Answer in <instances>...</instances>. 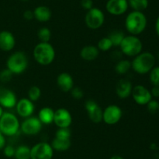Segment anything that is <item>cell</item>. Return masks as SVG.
<instances>
[{
    "instance_id": "cell-1",
    "label": "cell",
    "mask_w": 159,
    "mask_h": 159,
    "mask_svg": "<svg viewBox=\"0 0 159 159\" xmlns=\"http://www.w3.org/2000/svg\"><path fill=\"white\" fill-rule=\"evenodd\" d=\"M148 20L145 14L139 11H131L125 19V28L131 35L138 36L145 31Z\"/></svg>"
},
{
    "instance_id": "cell-2",
    "label": "cell",
    "mask_w": 159,
    "mask_h": 159,
    "mask_svg": "<svg viewBox=\"0 0 159 159\" xmlns=\"http://www.w3.org/2000/svg\"><path fill=\"white\" fill-rule=\"evenodd\" d=\"M155 62L156 59L152 52L141 51L134 57L131 62V69L138 74H147L155 66Z\"/></svg>"
},
{
    "instance_id": "cell-3",
    "label": "cell",
    "mask_w": 159,
    "mask_h": 159,
    "mask_svg": "<svg viewBox=\"0 0 159 159\" xmlns=\"http://www.w3.org/2000/svg\"><path fill=\"white\" fill-rule=\"evenodd\" d=\"M55 49L49 42H39L33 50V56L36 62L41 65H48L55 59Z\"/></svg>"
},
{
    "instance_id": "cell-4",
    "label": "cell",
    "mask_w": 159,
    "mask_h": 159,
    "mask_svg": "<svg viewBox=\"0 0 159 159\" xmlns=\"http://www.w3.org/2000/svg\"><path fill=\"white\" fill-rule=\"evenodd\" d=\"M29 65V60L23 51H15L6 60V69L12 74H21L26 71Z\"/></svg>"
},
{
    "instance_id": "cell-5",
    "label": "cell",
    "mask_w": 159,
    "mask_h": 159,
    "mask_svg": "<svg viewBox=\"0 0 159 159\" xmlns=\"http://www.w3.org/2000/svg\"><path fill=\"white\" fill-rule=\"evenodd\" d=\"M123 55L129 57H135L142 51L143 43L141 39L135 35H125L119 46Z\"/></svg>"
},
{
    "instance_id": "cell-6",
    "label": "cell",
    "mask_w": 159,
    "mask_h": 159,
    "mask_svg": "<svg viewBox=\"0 0 159 159\" xmlns=\"http://www.w3.org/2000/svg\"><path fill=\"white\" fill-rule=\"evenodd\" d=\"M20 129V123L16 115L13 113L3 112L0 118V131L4 136L12 137L17 134Z\"/></svg>"
},
{
    "instance_id": "cell-7",
    "label": "cell",
    "mask_w": 159,
    "mask_h": 159,
    "mask_svg": "<svg viewBox=\"0 0 159 159\" xmlns=\"http://www.w3.org/2000/svg\"><path fill=\"white\" fill-rule=\"evenodd\" d=\"M71 133L69 128H58L51 145L54 151H68L71 145Z\"/></svg>"
},
{
    "instance_id": "cell-8",
    "label": "cell",
    "mask_w": 159,
    "mask_h": 159,
    "mask_svg": "<svg viewBox=\"0 0 159 159\" xmlns=\"http://www.w3.org/2000/svg\"><path fill=\"white\" fill-rule=\"evenodd\" d=\"M104 22H105V14L102 9L93 7L87 11L85 17V23L89 29H99L103 25Z\"/></svg>"
},
{
    "instance_id": "cell-9",
    "label": "cell",
    "mask_w": 159,
    "mask_h": 159,
    "mask_svg": "<svg viewBox=\"0 0 159 159\" xmlns=\"http://www.w3.org/2000/svg\"><path fill=\"white\" fill-rule=\"evenodd\" d=\"M54 149L47 142H40L30 147V159H52Z\"/></svg>"
},
{
    "instance_id": "cell-10",
    "label": "cell",
    "mask_w": 159,
    "mask_h": 159,
    "mask_svg": "<svg viewBox=\"0 0 159 159\" xmlns=\"http://www.w3.org/2000/svg\"><path fill=\"white\" fill-rule=\"evenodd\" d=\"M122 116V109L116 104H110L102 111V121L110 126L119 123Z\"/></svg>"
},
{
    "instance_id": "cell-11",
    "label": "cell",
    "mask_w": 159,
    "mask_h": 159,
    "mask_svg": "<svg viewBox=\"0 0 159 159\" xmlns=\"http://www.w3.org/2000/svg\"><path fill=\"white\" fill-rule=\"evenodd\" d=\"M43 124L37 117L30 116L24 118V121L20 124V129L27 136H34L41 131Z\"/></svg>"
},
{
    "instance_id": "cell-12",
    "label": "cell",
    "mask_w": 159,
    "mask_h": 159,
    "mask_svg": "<svg viewBox=\"0 0 159 159\" xmlns=\"http://www.w3.org/2000/svg\"><path fill=\"white\" fill-rule=\"evenodd\" d=\"M131 96L134 101L139 105H146L153 98L150 90L141 84L133 87Z\"/></svg>"
},
{
    "instance_id": "cell-13",
    "label": "cell",
    "mask_w": 159,
    "mask_h": 159,
    "mask_svg": "<svg viewBox=\"0 0 159 159\" xmlns=\"http://www.w3.org/2000/svg\"><path fill=\"white\" fill-rule=\"evenodd\" d=\"M129 8L127 0H108L106 9L113 16H121L125 13Z\"/></svg>"
},
{
    "instance_id": "cell-14",
    "label": "cell",
    "mask_w": 159,
    "mask_h": 159,
    "mask_svg": "<svg viewBox=\"0 0 159 159\" xmlns=\"http://www.w3.org/2000/svg\"><path fill=\"white\" fill-rule=\"evenodd\" d=\"M72 123V116L69 111L64 108L54 111V123L58 128H69Z\"/></svg>"
},
{
    "instance_id": "cell-15",
    "label": "cell",
    "mask_w": 159,
    "mask_h": 159,
    "mask_svg": "<svg viewBox=\"0 0 159 159\" xmlns=\"http://www.w3.org/2000/svg\"><path fill=\"white\" fill-rule=\"evenodd\" d=\"M16 109L19 116L23 118L32 116L35 110L34 102L28 98H23L18 100L16 105Z\"/></svg>"
},
{
    "instance_id": "cell-16",
    "label": "cell",
    "mask_w": 159,
    "mask_h": 159,
    "mask_svg": "<svg viewBox=\"0 0 159 159\" xmlns=\"http://www.w3.org/2000/svg\"><path fill=\"white\" fill-rule=\"evenodd\" d=\"M85 108L88 112L89 119L94 123H99L102 121V109L93 100H87L85 103Z\"/></svg>"
},
{
    "instance_id": "cell-17",
    "label": "cell",
    "mask_w": 159,
    "mask_h": 159,
    "mask_svg": "<svg viewBox=\"0 0 159 159\" xmlns=\"http://www.w3.org/2000/svg\"><path fill=\"white\" fill-rule=\"evenodd\" d=\"M17 101L16 95L12 90L9 89L0 90V106L6 108H12L16 107Z\"/></svg>"
},
{
    "instance_id": "cell-18",
    "label": "cell",
    "mask_w": 159,
    "mask_h": 159,
    "mask_svg": "<svg viewBox=\"0 0 159 159\" xmlns=\"http://www.w3.org/2000/svg\"><path fill=\"white\" fill-rule=\"evenodd\" d=\"M16 38L12 32L9 31H0V50L10 51L15 48Z\"/></svg>"
},
{
    "instance_id": "cell-19",
    "label": "cell",
    "mask_w": 159,
    "mask_h": 159,
    "mask_svg": "<svg viewBox=\"0 0 159 159\" xmlns=\"http://www.w3.org/2000/svg\"><path fill=\"white\" fill-rule=\"evenodd\" d=\"M133 85L126 78L120 79L116 84V94L120 99H126L131 95Z\"/></svg>"
},
{
    "instance_id": "cell-20",
    "label": "cell",
    "mask_w": 159,
    "mask_h": 159,
    "mask_svg": "<svg viewBox=\"0 0 159 159\" xmlns=\"http://www.w3.org/2000/svg\"><path fill=\"white\" fill-rule=\"evenodd\" d=\"M57 84L63 92H70L74 87V80L70 73L63 72L57 76Z\"/></svg>"
},
{
    "instance_id": "cell-21",
    "label": "cell",
    "mask_w": 159,
    "mask_h": 159,
    "mask_svg": "<svg viewBox=\"0 0 159 159\" xmlns=\"http://www.w3.org/2000/svg\"><path fill=\"white\" fill-rule=\"evenodd\" d=\"M99 55V50L95 45H85L81 49L80 56L83 60L87 62L94 61Z\"/></svg>"
},
{
    "instance_id": "cell-22",
    "label": "cell",
    "mask_w": 159,
    "mask_h": 159,
    "mask_svg": "<svg viewBox=\"0 0 159 159\" xmlns=\"http://www.w3.org/2000/svg\"><path fill=\"white\" fill-rule=\"evenodd\" d=\"M33 11H34V19L41 23L49 21L52 16L51 10L46 6H38Z\"/></svg>"
},
{
    "instance_id": "cell-23",
    "label": "cell",
    "mask_w": 159,
    "mask_h": 159,
    "mask_svg": "<svg viewBox=\"0 0 159 159\" xmlns=\"http://www.w3.org/2000/svg\"><path fill=\"white\" fill-rule=\"evenodd\" d=\"M54 109L50 107H43L39 111L37 118L40 119L43 125H50L54 123Z\"/></svg>"
},
{
    "instance_id": "cell-24",
    "label": "cell",
    "mask_w": 159,
    "mask_h": 159,
    "mask_svg": "<svg viewBox=\"0 0 159 159\" xmlns=\"http://www.w3.org/2000/svg\"><path fill=\"white\" fill-rule=\"evenodd\" d=\"M131 69V62L127 59H120L115 65V71L120 75H124Z\"/></svg>"
},
{
    "instance_id": "cell-25",
    "label": "cell",
    "mask_w": 159,
    "mask_h": 159,
    "mask_svg": "<svg viewBox=\"0 0 159 159\" xmlns=\"http://www.w3.org/2000/svg\"><path fill=\"white\" fill-rule=\"evenodd\" d=\"M16 159H30V147L26 145H20L16 148Z\"/></svg>"
},
{
    "instance_id": "cell-26",
    "label": "cell",
    "mask_w": 159,
    "mask_h": 159,
    "mask_svg": "<svg viewBox=\"0 0 159 159\" xmlns=\"http://www.w3.org/2000/svg\"><path fill=\"white\" fill-rule=\"evenodd\" d=\"M128 5L134 11L143 12L148 7V0H127Z\"/></svg>"
},
{
    "instance_id": "cell-27",
    "label": "cell",
    "mask_w": 159,
    "mask_h": 159,
    "mask_svg": "<svg viewBox=\"0 0 159 159\" xmlns=\"http://www.w3.org/2000/svg\"><path fill=\"white\" fill-rule=\"evenodd\" d=\"M107 37L110 39L113 47H119L124 37H125V34H124L123 31H119V30H114V31H111Z\"/></svg>"
},
{
    "instance_id": "cell-28",
    "label": "cell",
    "mask_w": 159,
    "mask_h": 159,
    "mask_svg": "<svg viewBox=\"0 0 159 159\" xmlns=\"http://www.w3.org/2000/svg\"><path fill=\"white\" fill-rule=\"evenodd\" d=\"M41 90L38 86L34 85L32 87H30L29 90H28V98L33 102L34 101H38L41 97Z\"/></svg>"
},
{
    "instance_id": "cell-29",
    "label": "cell",
    "mask_w": 159,
    "mask_h": 159,
    "mask_svg": "<svg viewBox=\"0 0 159 159\" xmlns=\"http://www.w3.org/2000/svg\"><path fill=\"white\" fill-rule=\"evenodd\" d=\"M37 36L40 42H49L51 37V31L48 27L43 26L39 29Z\"/></svg>"
},
{
    "instance_id": "cell-30",
    "label": "cell",
    "mask_w": 159,
    "mask_h": 159,
    "mask_svg": "<svg viewBox=\"0 0 159 159\" xmlns=\"http://www.w3.org/2000/svg\"><path fill=\"white\" fill-rule=\"evenodd\" d=\"M98 49L99 51H108L113 48V44H112L111 41L108 37H105L101 38L100 40L98 41L97 46Z\"/></svg>"
},
{
    "instance_id": "cell-31",
    "label": "cell",
    "mask_w": 159,
    "mask_h": 159,
    "mask_svg": "<svg viewBox=\"0 0 159 159\" xmlns=\"http://www.w3.org/2000/svg\"><path fill=\"white\" fill-rule=\"evenodd\" d=\"M149 79L153 86L159 87V66H155L149 73Z\"/></svg>"
},
{
    "instance_id": "cell-32",
    "label": "cell",
    "mask_w": 159,
    "mask_h": 159,
    "mask_svg": "<svg viewBox=\"0 0 159 159\" xmlns=\"http://www.w3.org/2000/svg\"><path fill=\"white\" fill-rule=\"evenodd\" d=\"M146 105H147L148 111L150 113L155 114L158 111H159V102L157 100L153 99V98H152Z\"/></svg>"
},
{
    "instance_id": "cell-33",
    "label": "cell",
    "mask_w": 159,
    "mask_h": 159,
    "mask_svg": "<svg viewBox=\"0 0 159 159\" xmlns=\"http://www.w3.org/2000/svg\"><path fill=\"white\" fill-rule=\"evenodd\" d=\"M71 95L76 100L82 99L84 97V92L82 88L79 87H74L71 90Z\"/></svg>"
},
{
    "instance_id": "cell-34",
    "label": "cell",
    "mask_w": 159,
    "mask_h": 159,
    "mask_svg": "<svg viewBox=\"0 0 159 159\" xmlns=\"http://www.w3.org/2000/svg\"><path fill=\"white\" fill-rule=\"evenodd\" d=\"M12 73L9 71L8 69L3 70L2 71L0 72V80L2 82H9L11 79H12Z\"/></svg>"
},
{
    "instance_id": "cell-35",
    "label": "cell",
    "mask_w": 159,
    "mask_h": 159,
    "mask_svg": "<svg viewBox=\"0 0 159 159\" xmlns=\"http://www.w3.org/2000/svg\"><path fill=\"white\" fill-rule=\"evenodd\" d=\"M16 148L12 145H6L3 148V154L7 157H13L15 155Z\"/></svg>"
},
{
    "instance_id": "cell-36",
    "label": "cell",
    "mask_w": 159,
    "mask_h": 159,
    "mask_svg": "<svg viewBox=\"0 0 159 159\" xmlns=\"http://www.w3.org/2000/svg\"><path fill=\"white\" fill-rule=\"evenodd\" d=\"M81 6L82 9L88 11L93 7V0H81Z\"/></svg>"
},
{
    "instance_id": "cell-37",
    "label": "cell",
    "mask_w": 159,
    "mask_h": 159,
    "mask_svg": "<svg viewBox=\"0 0 159 159\" xmlns=\"http://www.w3.org/2000/svg\"><path fill=\"white\" fill-rule=\"evenodd\" d=\"M23 18L26 20H32L33 19H34V11L30 10H25L23 12Z\"/></svg>"
},
{
    "instance_id": "cell-38",
    "label": "cell",
    "mask_w": 159,
    "mask_h": 159,
    "mask_svg": "<svg viewBox=\"0 0 159 159\" xmlns=\"http://www.w3.org/2000/svg\"><path fill=\"white\" fill-rule=\"evenodd\" d=\"M150 91L151 94H152V98H159V87H158V86H153V87H152Z\"/></svg>"
},
{
    "instance_id": "cell-39",
    "label": "cell",
    "mask_w": 159,
    "mask_h": 159,
    "mask_svg": "<svg viewBox=\"0 0 159 159\" xmlns=\"http://www.w3.org/2000/svg\"><path fill=\"white\" fill-rule=\"evenodd\" d=\"M6 146V139H5V136L0 131V150L3 149L4 147Z\"/></svg>"
},
{
    "instance_id": "cell-40",
    "label": "cell",
    "mask_w": 159,
    "mask_h": 159,
    "mask_svg": "<svg viewBox=\"0 0 159 159\" xmlns=\"http://www.w3.org/2000/svg\"><path fill=\"white\" fill-rule=\"evenodd\" d=\"M155 31H156L157 34H158V36L159 37V16L158 17V18H157L156 22H155Z\"/></svg>"
},
{
    "instance_id": "cell-41",
    "label": "cell",
    "mask_w": 159,
    "mask_h": 159,
    "mask_svg": "<svg viewBox=\"0 0 159 159\" xmlns=\"http://www.w3.org/2000/svg\"><path fill=\"white\" fill-rule=\"evenodd\" d=\"M110 159H124V158L120 155H114V156H113V157H110Z\"/></svg>"
},
{
    "instance_id": "cell-42",
    "label": "cell",
    "mask_w": 159,
    "mask_h": 159,
    "mask_svg": "<svg viewBox=\"0 0 159 159\" xmlns=\"http://www.w3.org/2000/svg\"><path fill=\"white\" fill-rule=\"evenodd\" d=\"M3 108L2 107V106H0V118H1L2 117V114H3Z\"/></svg>"
},
{
    "instance_id": "cell-43",
    "label": "cell",
    "mask_w": 159,
    "mask_h": 159,
    "mask_svg": "<svg viewBox=\"0 0 159 159\" xmlns=\"http://www.w3.org/2000/svg\"><path fill=\"white\" fill-rule=\"evenodd\" d=\"M22 2H28V1H30V0H21Z\"/></svg>"
},
{
    "instance_id": "cell-44",
    "label": "cell",
    "mask_w": 159,
    "mask_h": 159,
    "mask_svg": "<svg viewBox=\"0 0 159 159\" xmlns=\"http://www.w3.org/2000/svg\"><path fill=\"white\" fill-rule=\"evenodd\" d=\"M158 58H159V55H158Z\"/></svg>"
}]
</instances>
